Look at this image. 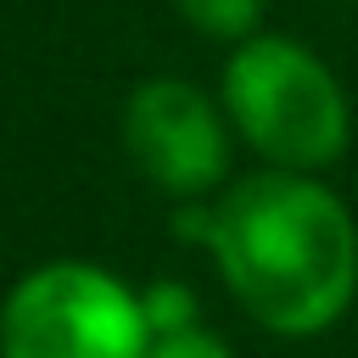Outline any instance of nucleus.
<instances>
[{"mask_svg":"<svg viewBox=\"0 0 358 358\" xmlns=\"http://www.w3.org/2000/svg\"><path fill=\"white\" fill-rule=\"evenodd\" d=\"M173 11H179L196 34L229 39V45L252 39L257 22H263V0H173Z\"/></svg>","mask_w":358,"mask_h":358,"instance_id":"5","label":"nucleus"},{"mask_svg":"<svg viewBox=\"0 0 358 358\" xmlns=\"http://www.w3.org/2000/svg\"><path fill=\"white\" fill-rule=\"evenodd\" d=\"M145 358H235V352L207 324H190V330H173V336H151Z\"/></svg>","mask_w":358,"mask_h":358,"instance_id":"7","label":"nucleus"},{"mask_svg":"<svg viewBox=\"0 0 358 358\" xmlns=\"http://www.w3.org/2000/svg\"><path fill=\"white\" fill-rule=\"evenodd\" d=\"M218 101L229 129L285 173L330 168L352 140V106L336 73L285 34H252L229 50Z\"/></svg>","mask_w":358,"mask_h":358,"instance_id":"2","label":"nucleus"},{"mask_svg":"<svg viewBox=\"0 0 358 358\" xmlns=\"http://www.w3.org/2000/svg\"><path fill=\"white\" fill-rule=\"evenodd\" d=\"M145 347L140 296L84 257L28 268L0 302V358H145Z\"/></svg>","mask_w":358,"mask_h":358,"instance_id":"3","label":"nucleus"},{"mask_svg":"<svg viewBox=\"0 0 358 358\" xmlns=\"http://www.w3.org/2000/svg\"><path fill=\"white\" fill-rule=\"evenodd\" d=\"M179 241L213 252L229 296L268 336H319L358 296V224L313 173L263 168L179 201Z\"/></svg>","mask_w":358,"mask_h":358,"instance_id":"1","label":"nucleus"},{"mask_svg":"<svg viewBox=\"0 0 358 358\" xmlns=\"http://www.w3.org/2000/svg\"><path fill=\"white\" fill-rule=\"evenodd\" d=\"M140 308H145L151 336H173V330H190L196 324V296L185 285H157V291L140 296Z\"/></svg>","mask_w":358,"mask_h":358,"instance_id":"6","label":"nucleus"},{"mask_svg":"<svg viewBox=\"0 0 358 358\" xmlns=\"http://www.w3.org/2000/svg\"><path fill=\"white\" fill-rule=\"evenodd\" d=\"M123 151L173 201H207L229 185V117L190 78H145L129 90Z\"/></svg>","mask_w":358,"mask_h":358,"instance_id":"4","label":"nucleus"}]
</instances>
